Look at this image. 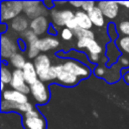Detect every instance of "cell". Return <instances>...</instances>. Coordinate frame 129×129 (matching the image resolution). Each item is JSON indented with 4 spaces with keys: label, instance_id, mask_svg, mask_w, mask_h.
<instances>
[{
    "label": "cell",
    "instance_id": "obj_18",
    "mask_svg": "<svg viewBox=\"0 0 129 129\" xmlns=\"http://www.w3.org/2000/svg\"><path fill=\"white\" fill-rule=\"evenodd\" d=\"M22 72H23V76H24L25 82H26L29 86L32 85V84H34V83L38 80L35 67H34V64H33L32 62L27 61V62L25 63V66L23 67Z\"/></svg>",
    "mask_w": 129,
    "mask_h": 129
},
{
    "label": "cell",
    "instance_id": "obj_21",
    "mask_svg": "<svg viewBox=\"0 0 129 129\" xmlns=\"http://www.w3.org/2000/svg\"><path fill=\"white\" fill-rule=\"evenodd\" d=\"M115 44L117 48L124 53V55L126 54L129 56V36H125V35L118 36L115 40Z\"/></svg>",
    "mask_w": 129,
    "mask_h": 129
},
{
    "label": "cell",
    "instance_id": "obj_32",
    "mask_svg": "<svg viewBox=\"0 0 129 129\" xmlns=\"http://www.w3.org/2000/svg\"><path fill=\"white\" fill-rule=\"evenodd\" d=\"M70 4L76 8H81L83 6V1H71Z\"/></svg>",
    "mask_w": 129,
    "mask_h": 129
},
{
    "label": "cell",
    "instance_id": "obj_10",
    "mask_svg": "<svg viewBox=\"0 0 129 129\" xmlns=\"http://www.w3.org/2000/svg\"><path fill=\"white\" fill-rule=\"evenodd\" d=\"M10 86L13 90L19 91L25 95L30 93V86L25 82L22 70H14L12 75V80Z\"/></svg>",
    "mask_w": 129,
    "mask_h": 129
},
{
    "label": "cell",
    "instance_id": "obj_25",
    "mask_svg": "<svg viewBox=\"0 0 129 129\" xmlns=\"http://www.w3.org/2000/svg\"><path fill=\"white\" fill-rule=\"evenodd\" d=\"M75 36L78 37V39H82V38H93L95 39V34L92 30H86V29H81L79 28L78 30L74 31Z\"/></svg>",
    "mask_w": 129,
    "mask_h": 129
},
{
    "label": "cell",
    "instance_id": "obj_13",
    "mask_svg": "<svg viewBox=\"0 0 129 129\" xmlns=\"http://www.w3.org/2000/svg\"><path fill=\"white\" fill-rule=\"evenodd\" d=\"M77 48H86L88 54H100L103 51L102 46L93 38H82L77 40Z\"/></svg>",
    "mask_w": 129,
    "mask_h": 129
},
{
    "label": "cell",
    "instance_id": "obj_37",
    "mask_svg": "<svg viewBox=\"0 0 129 129\" xmlns=\"http://www.w3.org/2000/svg\"><path fill=\"white\" fill-rule=\"evenodd\" d=\"M1 91L2 92L5 91V84H3V83H1Z\"/></svg>",
    "mask_w": 129,
    "mask_h": 129
},
{
    "label": "cell",
    "instance_id": "obj_11",
    "mask_svg": "<svg viewBox=\"0 0 129 129\" xmlns=\"http://www.w3.org/2000/svg\"><path fill=\"white\" fill-rule=\"evenodd\" d=\"M17 48L19 47L9 36L5 34L1 35V56L3 61L5 59H10L11 56L17 52Z\"/></svg>",
    "mask_w": 129,
    "mask_h": 129
},
{
    "label": "cell",
    "instance_id": "obj_15",
    "mask_svg": "<svg viewBox=\"0 0 129 129\" xmlns=\"http://www.w3.org/2000/svg\"><path fill=\"white\" fill-rule=\"evenodd\" d=\"M49 28H50V25L45 16H39L30 21V29L37 35L47 32Z\"/></svg>",
    "mask_w": 129,
    "mask_h": 129
},
{
    "label": "cell",
    "instance_id": "obj_28",
    "mask_svg": "<svg viewBox=\"0 0 129 129\" xmlns=\"http://www.w3.org/2000/svg\"><path fill=\"white\" fill-rule=\"evenodd\" d=\"M66 27L69 28V29H71L72 31H76V30H78V29L80 28L79 25H78V23H77V20L75 19V17H74L73 19H71V20L66 24Z\"/></svg>",
    "mask_w": 129,
    "mask_h": 129
},
{
    "label": "cell",
    "instance_id": "obj_16",
    "mask_svg": "<svg viewBox=\"0 0 129 129\" xmlns=\"http://www.w3.org/2000/svg\"><path fill=\"white\" fill-rule=\"evenodd\" d=\"M58 46H59V40L53 36H46V37L39 38V40L37 42V47H38L39 51H42V52L48 51V50L56 48Z\"/></svg>",
    "mask_w": 129,
    "mask_h": 129
},
{
    "label": "cell",
    "instance_id": "obj_9",
    "mask_svg": "<svg viewBox=\"0 0 129 129\" xmlns=\"http://www.w3.org/2000/svg\"><path fill=\"white\" fill-rule=\"evenodd\" d=\"M50 16L54 27H66V24L75 17V13L70 9L58 10L56 8H53L51 9Z\"/></svg>",
    "mask_w": 129,
    "mask_h": 129
},
{
    "label": "cell",
    "instance_id": "obj_1",
    "mask_svg": "<svg viewBox=\"0 0 129 129\" xmlns=\"http://www.w3.org/2000/svg\"><path fill=\"white\" fill-rule=\"evenodd\" d=\"M33 64L35 67L39 81L43 83L56 81V76L53 66L51 64V61L46 54L40 53L38 56H36L33 60Z\"/></svg>",
    "mask_w": 129,
    "mask_h": 129
},
{
    "label": "cell",
    "instance_id": "obj_24",
    "mask_svg": "<svg viewBox=\"0 0 129 129\" xmlns=\"http://www.w3.org/2000/svg\"><path fill=\"white\" fill-rule=\"evenodd\" d=\"M116 28H117V31L120 35L129 36V20L120 21L116 25Z\"/></svg>",
    "mask_w": 129,
    "mask_h": 129
},
{
    "label": "cell",
    "instance_id": "obj_29",
    "mask_svg": "<svg viewBox=\"0 0 129 129\" xmlns=\"http://www.w3.org/2000/svg\"><path fill=\"white\" fill-rule=\"evenodd\" d=\"M118 62L121 64V68L129 67V58H128L126 55H124V54H122L121 56H119V58H118Z\"/></svg>",
    "mask_w": 129,
    "mask_h": 129
},
{
    "label": "cell",
    "instance_id": "obj_19",
    "mask_svg": "<svg viewBox=\"0 0 129 129\" xmlns=\"http://www.w3.org/2000/svg\"><path fill=\"white\" fill-rule=\"evenodd\" d=\"M28 27H30V23L24 16L19 15L11 20V28L16 32L24 33L25 31L28 30Z\"/></svg>",
    "mask_w": 129,
    "mask_h": 129
},
{
    "label": "cell",
    "instance_id": "obj_7",
    "mask_svg": "<svg viewBox=\"0 0 129 129\" xmlns=\"http://www.w3.org/2000/svg\"><path fill=\"white\" fill-rule=\"evenodd\" d=\"M46 10V7L41 1H23V11L25 15L31 19L44 16Z\"/></svg>",
    "mask_w": 129,
    "mask_h": 129
},
{
    "label": "cell",
    "instance_id": "obj_2",
    "mask_svg": "<svg viewBox=\"0 0 129 129\" xmlns=\"http://www.w3.org/2000/svg\"><path fill=\"white\" fill-rule=\"evenodd\" d=\"M23 11V1H1L0 18L2 22L12 20Z\"/></svg>",
    "mask_w": 129,
    "mask_h": 129
},
{
    "label": "cell",
    "instance_id": "obj_3",
    "mask_svg": "<svg viewBox=\"0 0 129 129\" xmlns=\"http://www.w3.org/2000/svg\"><path fill=\"white\" fill-rule=\"evenodd\" d=\"M22 126L24 129H46L47 123L44 116L34 109L23 114Z\"/></svg>",
    "mask_w": 129,
    "mask_h": 129
},
{
    "label": "cell",
    "instance_id": "obj_4",
    "mask_svg": "<svg viewBox=\"0 0 129 129\" xmlns=\"http://www.w3.org/2000/svg\"><path fill=\"white\" fill-rule=\"evenodd\" d=\"M30 93L35 102L40 106L48 103L50 99V92L48 87L45 85V83L39 80H37L34 84L30 85Z\"/></svg>",
    "mask_w": 129,
    "mask_h": 129
},
{
    "label": "cell",
    "instance_id": "obj_12",
    "mask_svg": "<svg viewBox=\"0 0 129 129\" xmlns=\"http://www.w3.org/2000/svg\"><path fill=\"white\" fill-rule=\"evenodd\" d=\"M97 6L100 8L104 16L109 19L116 18L120 9L118 1H100L97 3Z\"/></svg>",
    "mask_w": 129,
    "mask_h": 129
},
{
    "label": "cell",
    "instance_id": "obj_35",
    "mask_svg": "<svg viewBox=\"0 0 129 129\" xmlns=\"http://www.w3.org/2000/svg\"><path fill=\"white\" fill-rule=\"evenodd\" d=\"M123 79L126 82V84L129 85V72H126L125 74H123Z\"/></svg>",
    "mask_w": 129,
    "mask_h": 129
},
{
    "label": "cell",
    "instance_id": "obj_17",
    "mask_svg": "<svg viewBox=\"0 0 129 129\" xmlns=\"http://www.w3.org/2000/svg\"><path fill=\"white\" fill-rule=\"evenodd\" d=\"M75 19L77 20V23L81 29L91 30L94 26L89 17V14L84 10H78L77 12H75Z\"/></svg>",
    "mask_w": 129,
    "mask_h": 129
},
{
    "label": "cell",
    "instance_id": "obj_8",
    "mask_svg": "<svg viewBox=\"0 0 129 129\" xmlns=\"http://www.w3.org/2000/svg\"><path fill=\"white\" fill-rule=\"evenodd\" d=\"M21 37L25 40L27 43V54L29 58H35L38 56L40 53L38 47H37V42L39 40L38 35L35 34L31 29H28L24 33H21Z\"/></svg>",
    "mask_w": 129,
    "mask_h": 129
},
{
    "label": "cell",
    "instance_id": "obj_20",
    "mask_svg": "<svg viewBox=\"0 0 129 129\" xmlns=\"http://www.w3.org/2000/svg\"><path fill=\"white\" fill-rule=\"evenodd\" d=\"M89 17L93 23V25H95L96 27H103L105 24V16L102 13V11L100 10V8L98 6H96L95 8H93L90 12H88Z\"/></svg>",
    "mask_w": 129,
    "mask_h": 129
},
{
    "label": "cell",
    "instance_id": "obj_31",
    "mask_svg": "<svg viewBox=\"0 0 129 129\" xmlns=\"http://www.w3.org/2000/svg\"><path fill=\"white\" fill-rule=\"evenodd\" d=\"M17 42H18V47H19L21 50H25V49L27 48V46H26V45H27V43H26L23 39H18V41H17Z\"/></svg>",
    "mask_w": 129,
    "mask_h": 129
},
{
    "label": "cell",
    "instance_id": "obj_14",
    "mask_svg": "<svg viewBox=\"0 0 129 129\" xmlns=\"http://www.w3.org/2000/svg\"><path fill=\"white\" fill-rule=\"evenodd\" d=\"M2 100L11 102V103H16V104H24L28 102V97L27 95L16 91V90H5L2 92Z\"/></svg>",
    "mask_w": 129,
    "mask_h": 129
},
{
    "label": "cell",
    "instance_id": "obj_26",
    "mask_svg": "<svg viewBox=\"0 0 129 129\" xmlns=\"http://www.w3.org/2000/svg\"><path fill=\"white\" fill-rule=\"evenodd\" d=\"M74 31H72L71 29L67 28V27H63L60 31V37L63 39V40H71L74 36Z\"/></svg>",
    "mask_w": 129,
    "mask_h": 129
},
{
    "label": "cell",
    "instance_id": "obj_34",
    "mask_svg": "<svg viewBox=\"0 0 129 129\" xmlns=\"http://www.w3.org/2000/svg\"><path fill=\"white\" fill-rule=\"evenodd\" d=\"M118 3L121 6H124L126 8H129V1H118Z\"/></svg>",
    "mask_w": 129,
    "mask_h": 129
},
{
    "label": "cell",
    "instance_id": "obj_6",
    "mask_svg": "<svg viewBox=\"0 0 129 129\" xmlns=\"http://www.w3.org/2000/svg\"><path fill=\"white\" fill-rule=\"evenodd\" d=\"M62 66L73 75L77 76L80 80L87 79L91 75L90 68L86 66L84 62L77 60V59H68L62 63Z\"/></svg>",
    "mask_w": 129,
    "mask_h": 129
},
{
    "label": "cell",
    "instance_id": "obj_30",
    "mask_svg": "<svg viewBox=\"0 0 129 129\" xmlns=\"http://www.w3.org/2000/svg\"><path fill=\"white\" fill-rule=\"evenodd\" d=\"M99 58H100V56L98 54H88V59L92 63H97L99 61Z\"/></svg>",
    "mask_w": 129,
    "mask_h": 129
},
{
    "label": "cell",
    "instance_id": "obj_36",
    "mask_svg": "<svg viewBox=\"0 0 129 129\" xmlns=\"http://www.w3.org/2000/svg\"><path fill=\"white\" fill-rule=\"evenodd\" d=\"M6 28H7V25H6L4 22H2V23H1V33H2V34H4V33L6 32Z\"/></svg>",
    "mask_w": 129,
    "mask_h": 129
},
{
    "label": "cell",
    "instance_id": "obj_27",
    "mask_svg": "<svg viewBox=\"0 0 129 129\" xmlns=\"http://www.w3.org/2000/svg\"><path fill=\"white\" fill-rule=\"evenodd\" d=\"M97 6V3L94 1H83V6H82V10H84L85 12H90L93 8H95Z\"/></svg>",
    "mask_w": 129,
    "mask_h": 129
},
{
    "label": "cell",
    "instance_id": "obj_22",
    "mask_svg": "<svg viewBox=\"0 0 129 129\" xmlns=\"http://www.w3.org/2000/svg\"><path fill=\"white\" fill-rule=\"evenodd\" d=\"M9 60H10L11 64L15 68V70H22L23 67L25 66V63L27 62L25 60L24 56L21 53H18V52H16L14 55H12Z\"/></svg>",
    "mask_w": 129,
    "mask_h": 129
},
{
    "label": "cell",
    "instance_id": "obj_5",
    "mask_svg": "<svg viewBox=\"0 0 129 129\" xmlns=\"http://www.w3.org/2000/svg\"><path fill=\"white\" fill-rule=\"evenodd\" d=\"M54 72H55V76H56V81L58 84L66 86V87H74L77 86L80 83V79L73 75L71 72H69L63 66L62 63L60 64H54L53 66Z\"/></svg>",
    "mask_w": 129,
    "mask_h": 129
},
{
    "label": "cell",
    "instance_id": "obj_33",
    "mask_svg": "<svg viewBox=\"0 0 129 129\" xmlns=\"http://www.w3.org/2000/svg\"><path fill=\"white\" fill-rule=\"evenodd\" d=\"M43 4L46 7V9H53L54 2H52V1H43Z\"/></svg>",
    "mask_w": 129,
    "mask_h": 129
},
{
    "label": "cell",
    "instance_id": "obj_23",
    "mask_svg": "<svg viewBox=\"0 0 129 129\" xmlns=\"http://www.w3.org/2000/svg\"><path fill=\"white\" fill-rule=\"evenodd\" d=\"M12 75H13V72H11L8 66H6L5 62L3 61L1 64V83L10 84L12 80Z\"/></svg>",
    "mask_w": 129,
    "mask_h": 129
}]
</instances>
